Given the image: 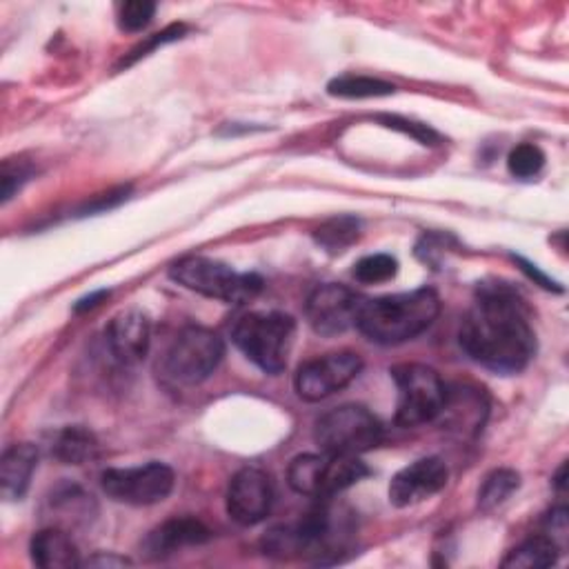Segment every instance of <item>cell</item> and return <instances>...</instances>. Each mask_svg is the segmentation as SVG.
Wrapping results in <instances>:
<instances>
[{"instance_id": "cell-28", "label": "cell", "mask_w": 569, "mask_h": 569, "mask_svg": "<svg viewBox=\"0 0 569 569\" xmlns=\"http://www.w3.org/2000/svg\"><path fill=\"white\" fill-rule=\"evenodd\" d=\"M51 502H53V507H56L60 513H64V516L71 513V520L91 516L89 507H93L91 496H84L78 487H69V485H67L64 489L56 491L53 498H51Z\"/></svg>"}, {"instance_id": "cell-22", "label": "cell", "mask_w": 569, "mask_h": 569, "mask_svg": "<svg viewBox=\"0 0 569 569\" xmlns=\"http://www.w3.org/2000/svg\"><path fill=\"white\" fill-rule=\"evenodd\" d=\"M396 87L391 82H385L380 78L371 76H338L329 80L327 93L336 98H349V100H360V98H380V96H391Z\"/></svg>"}, {"instance_id": "cell-24", "label": "cell", "mask_w": 569, "mask_h": 569, "mask_svg": "<svg viewBox=\"0 0 569 569\" xmlns=\"http://www.w3.org/2000/svg\"><path fill=\"white\" fill-rule=\"evenodd\" d=\"M316 242L331 253L345 251L360 236V222L353 216H336L316 229Z\"/></svg>"}, {"instance_id": "cell-16", "label": "cell", "mask_w": 569, "mask_h": 569, "mask_svg": "<svg viewBox=\"0 0 569 569\" xmlns=\"http://www.w3.org/2000/svg\"><path fill=\"white\" fill-rule=\"evenodd\" d=\"M209 538H211L209 527L198 518H191V516L169 518L147 533V538L142 540V556L149 560H160L176 553L182 547L202 545Z\"/></svg>"}, {"instance_id": "cell-34", "label": "cell", "mask_w": 569, "mask_h": 569, "mask_svg": "<svg viewBox=\"0 0 569 569\" xmlns=\"http://www.w3.org/2000/svg\"><path fill=\"white\" fill-rule=\"evenodd\" d=\"M518 262H520V264H522V269L529 273V278H536L545 289H553V282H551L545 273H540L533 264H529V262H525V260H520V258H518Z\"/></svg>"}, {"instance_id": "cell-9", "label": "cell", "mask_w": 569, "mask_h": 569, "mask_svg": "<svg viewBox=\"0 0 569 569\" xmlns=\"http://www.w3.org/2000/svg\"><path fill=\"white\" fill-rule=\"evenodd\" d=\"M380 420L362 405H340L316 420L313 440L325 453L360 456L380 445Z\"/></svg>"}, {"instance_id": "cell-10", "label": "cell", "mask_w": 569, "mask_h": 569, "mask_svg": "<svg viewBox=\"0 0 569 569\" xmlns=\"http://www.w3.org/2000/svg\"><path fill=\"white\" fill-rule=\"evenodd\" d=\"M173 469L164 462H147L138 467H111L102 471V491L122 505L149 507L162 502L173 489Z\"/></svg>"}, {"instance_id": "cell-12", "label": "cell", "mask_w": 569, "mask_h": 569, "mask_svg": "<svg viewBox=\"0 0 569 569\" xmlns=\"http://www.w3.org/2000/svg\"><path fill=\"white\" fill-rule=\"evenodd\" d=\"M362 369V360L353 351H336L300 365L296 373V391L307 402H318L345 389Z\"/></svg>"}, {"instance_id": "cell-27", "label": "cell", "mask_w": 569, "mask_h": 569, "mask_svg": "<svg viewBox=\"0 0 569 569\" xmlns=\"http://www.w3.org/2000/svg\"><path fill=\"white\" fill-rule=\"evenodd\" d=\"M153 13H156V2H149V0L124 2L118 13V27L129 33L142 31L151 22Z\"/></svg>"}, {"instance_id": "cell-23", "label": "cell", "mask_w": 569, "mask_h": 569, "mask_svg": "<svg viewBox=\"0 0 569 569\" xmlns=\"http://www.w3.org/2000/svg\"><path fill=\"white\" fill-rule=\"evenodd\" d=\"M520 487V476L513 469H493L485 476L480 489H478V507L482 511H493L500 505H505L513 491Z\"/></svg>"}, {"instance_id": "cell-7", "label": "cell", "mask_w": 569, "mask_h": 569, "mask_svg": "<svg viewBox=\"0 0 569 569\" xmlns=\"http://www.w3.org/2000/svg\"><path fill=\"white\" fill-rule=\"evenodd\" d=\"M369 476V467L358 456L302 453L289 462V487L309 498H331Z\"/></svg>"}, {"instance_id": "cell-29", "label": "cell", "mask_w": 569, "mask_h": 569, "mask_svg": "<svg viewBox=\"0 0 569 569\" xmlns=\"http://www.w3.org/2000/svg\"><path fill=\"white\" fill-rule=\"evenodd\" d=\"M378 122H382L389 129H396L400 133L411 136L420 144H438L440 142L438 131H433L429 124H422V122H416V120H407V118H400V116H378Z\"/></svg>"}, {"instance_id": "cell-15", "label": "cell", "mask_w": 569, "mask_h": 569, "mask_svg": "<svg viewBox=\"0 0 569 569\" xmlns=\"http://www.w3.org/2000/svg\"><path fill=\"white\" fill-rule=\"evenodd\" d=\"M151 340L149 318L140 309H127L111 318L104 329V342L111 358L122 367L138 365L147 351Z\"/></svg>"}, {"instance_id": "cell-31", "label": "cell", "mask_w": 569, "mask_h": 569, "mask_svg": "<svg viewBox=\"0 0 569 569\" xmlns=\"http://www.w3.org/2000/svg\"><path fill=\"white\" fill-rule=\"evenodd\" d=\"M184 33V24H171V27H167V29H162L160 33H153V38L149 40V42H144V44H140V47H136L133 51H131V56L124 60V64H131V62H136L138 58H142V56H147L151 49H156L158 44H164V42H171V40H176V38H180Z\"/></svg>"}, {"instance_id": "cell-8", "label": "cell", "mask_w": 569, "mask_h": 569, "mask_svg": "<svg viewBox=\"0 0 569 569\" xmlns=\"http://www.w3.org/2000/svg\"><path fill=\"white\" fill-rule=\"evenodd\" d=\"M396 382V425L418 427L440 416L447 402V385L436 369L418 362H402L391 369Z\"/></svg>"}, {"instance_id": "cell-21", "label": "cell", "mask_w": 569, "mask_h": 569, "mask_svg": "<svg viewBox=\"0 0 569 569\" xmlns=\"http://www.w3.org/2000/svg\"><path fill=\"white\" fill-rule=\"evenodd\" d=\"M560 551V545L549 536H533L511 549L509 556L502 560V567H551L558 560Z\"/></svg>"}, {"instance_id": "cell-14", "label": "cell", "mask_w": 569, "mask_h": 569, "mask_svg": "<svg viewBox=\"0 0 569 569\" xmlns=\"http://www.w3.org/2000/svg\"><path fill=\"white\" fill-rule=\"evenodd\" d=\"M449 469L442 458L427 456L402 467L389 482V502L393 507H411L445 489Z\"/></svg>"}, {"instance_id": "cell-4", "label": "cell", "mask_w": 569, "mask_h": 569, "mask_svg": "<svg viewBox=\"0 0 569 569\" xmlns=\"http://www.w3.org/2000/svg\"><path fill=\"white\" fill-rule=\"evenodd\" d=\"M296 322L280 311H251L231 331L233 345L262 371L280 373L287 367Z\"/></svg>"}, {"instance_id": "cell-1", "label": "cell", "mask_w": 569, "mask_h": 569, "mask_svg": "<svg viewBox=\"0 0 569 569\" xmlns=\"http://www.w3.org/2000/svg\"><path fill=\"white\" fill-rule=\"evenodd\" d=\"M460 347L496 373L522 371L536 353V333L520 296L507 284H480L460 325Z\"/></svg>"}, {"instance_id": "cell-3", "label": "cell", "mask_w": 569, "mask_h": 569, "mask_svg": "<svg viewBox=\"0 0 569 569\" xmlns=\"http://www.w3.org/2000/svg\"><path fill=\"white\" fill-rule=\"evenodd\" d=\"M338 513L320 507L305 513L300 520L289 525H278L262 536V551L278 560H318L325 553H336L342 540V525Z\"/></svg>"}, {"instance_id": "cell-13", "label": "cell", "mask_w": 569, "mask_h": 569, "mask_svg": "<svg viewBox=\"0 0 569 569\" xmlns=\"http://www.w3.org/2000/svg\"><path fill=\"white\" fill-rule=\"evenodd\" d=\"M273 505V487L264 471L244 467L229 480L227 487V513L244 527L264 520Z\"/></svg>"}, {"instance_id": "cell-17", "label": "cell", "mask_w": 569, "mask_h": 569, "mask_svg": "<svg viewBox=\"0 0 569 569\" xmlns=\"http://www.w3.org/2000/svg\"><path fill=\"white\" fill-rule=\"evenodd\" d=\"M38 467V449L31 442H16L0 458V493L4 500H20Z\"/></svg>"}, {"instance_id": "cell-2", "label": "cell", "mask_w": 569, "mask_h": 569, "mask_svg": "<svg viewBox=\"0 0 569 569\" xmlns=\"http://www.w3.org/2000/svg\"><path fill=\"white\" fill-rule=\"evenodd\" d=\"M438 311V293L420 287L407 293L365 298L356 327L371 342L400 345L420 336L436 320Z\"/></svg>"}, {"instance_id": "cell-11", "label": "cell", "mask_w": 569, "mask_h": 569, "mask_svg": "<svg viewBox=\"0 0 569 569\" xmlns=\"http://www.w3.org/2000/svg\"><path fill=\"white\" fill-rule=\"evenodd\" d=\"M362 302L365 296L356 293L347 284L325 282L309 293L305 313L316 333L331 338L356 327Z\"/></svg>"}, {"instance_id": "cell-6", "label": "cell", "mask_w": 569, "mask_h": 569, "mask_svg": "<svg viewBox=\"0 0 569 569\" xmlns=\"http://www.w3.org/2000/svg\"><path fill=\"white\" fill-rule=\"evenodd\" d=\"M224 356L222 338L198 325L178 331L160 360V373L176 387H191L207 380Z\"/></svg>"}, {"instance_id": "cell-26", "label": "cell", "mask_w": 569, "mask_h": 569, "mask_svg": "<svg viewBox=\"0 0 569 569\" xmlns=\"http://www.w3.org/2000/svg\"><path fill=\"white\" fill-rule=\"evenodd\" d=\"M542 164H545V153L540 151V147L531 142H522L513 147L507 156V167L516 178H533L540 173Z\"/></svg>"}, {"instance_id": "cell-33", "label": "cell", "mask_w": 569, "mask_h": 569, "mask_svg": "<svg viewBox=\"0 0 569 569\" xmlns=\"http://www.w3.org/2000/svg\"><path fill=\"white\" fill-rule=\"evenodd\" d=\"M109 296V291L107 289H100V291H93L91 296H87V298H82V300H78V305H76V311H84V309H91V307H96L100 300H104Z\"/></svg>"}, {"instance_id": "cell-30", "label": "cell", "mask_w": 569, "mask_h": 569, "mask_svg": "<svg viewBox=\"0 0 569 569\" xmlns=\"http://www.w3.org/2000/svg\"><path fill=\"white\" fill-rule=\"evenodd\" d=\"M31 176V167H27L24 162H4L2 167V202H7Z\"/></svg>"}, {"instance_id": "cell-5", "label": "cell", "mask_w": 569, "mask_h": 569, "mask_svg": "<svg viewBox=\"0 0 569 569\" xmlns=\"http://www.w3.org/2000/svg\"><path fill=\"white\" fill-rule=\"evenodd\" d=\"M169 276L184 289L227 305H242L262 291V278L258 273H240L204 256L180 258L171 264Z\"/></svg>"}, {"instance_id": "cell-20", "label": "cell", "mask_w": 569, "mask_h": 569, "mask_svg": "<svg viewBox=\"0 0 569 569\" xmlns=\"http://www.w3.org/2000/svg\"><path fill=\"white\" fill-rule=\"evenodd\" d=\"M51 453L64 465H82L98 456V440L87 427L69 425L53 436Z\"/></svg>"}, {"instance_id": "cell-32", "label": "cell", "mask_w": 569, "mask_h": 569, "mask_svg": "<svg viewBox=\"0 0 569 569\" xmlns=\"http://www.w3.org/2000/svg\"><path fill=\"white\" fill-rule=\"evenodd\" d=\"M84 565H100V567H122V565H131V560L129 558H122V556H113V553H109V556H102V553H98V556H93V558H89Z\"/></svg>"}, {"instance_id": "cell-18", "label": "cell", "mask_w": 569, "mask_h": 569, "mask_svg": "<svg viewBox=\"0 0 569 569\" xmlns=\"http://www.w3.org/2000/svg\"><path fill=\"white\" fill-rule=\"evenodd\" d=\"M29 553L31 560L44 569H67L80 565L76 542L62 527L56 525L33 533L29 542Z\"/></svg>"}, {"instance_id": "cell-19", "label": "cell", "mask_w": 569, "mask_h": 569, "mask_svg": "<svg viewBox=\"0 0 569 569\" xmlns=\"http://www.w3.org/2000/svg\"><path fill=\"white\" fill-rule=\"evenodd\" d=\"M485 413H487V405L482 402V393L469 387H458L456 391H447V402L440 411V416L451 418L449 420L451 427L460 431L471 429L473 433L480 429Z\"/></svg>"}, {"instance_id": "cell-25", "label": "cell", "mask_w": 569, "mask_h": 569, "mask_svg": "<svg viewBox=\"0 0 569 569\" xmlns=\"http://www.w3.org/2000/svg\"><path fill=\"white\" fill-rule=\"evenodd\" d=\"M398 271V260L389 253H371L353 264V278L362 284H376L393 278Z\"/></svg>"}]
</instances>
